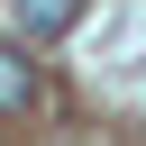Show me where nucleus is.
Masks as SVG:
<instances>
[{"instance_id":"nucleus-1","label":"nucleus","mask_w":146,"mask_h":146,"mask_svg":"<svg viewBox=\"0 0 146 146\" xmlns=\"http://www.w3.org/2000/svg\"><path fill=\"white\" fill-rule=\"evenodd\" d=\"M9 9H18V27H27V36H36V46H46V36H73V27H82V9H91V0H9Z\"/></svg>"},{"instance_id":"nucleus-2","label":"nucleus","mask_w":146,"mask_h":146,"mask_svg":"<svg viewBox=\"0 0 146 146\" xmlns=\"http://www.w3.org/2000/svg\"><path fill=\"white\" fill-rule=\"evenodd\" d=\"M18 110H36V64L18 46H0V119H18Z\"/></svg>"}]
</instances>
